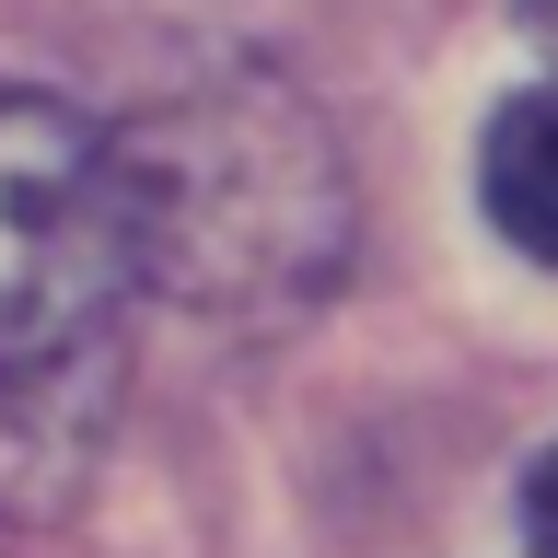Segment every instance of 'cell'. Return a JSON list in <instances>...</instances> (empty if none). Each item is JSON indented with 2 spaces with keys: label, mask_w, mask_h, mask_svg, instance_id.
Masks as SVG:
<instances>
[{
  "label": "cell",
  "mask_w": 558,
  "mask_h": 558,
  "mask_svg": "<svg viewBox=\"0 0 558 558\" xmlns=\"http://www.w3.org/2000/svg\"><path fill=\"white\" fill-rule=\"evenodd\" d=\"M523 24H535V47L558 59V0H523Z\"/></svg>",
  "instance_id": "obj_5"
},
{
  "label": "cell",
  "mask_w": 558,
  "mask_h": 558,
  "mask_svg": "<svg viewBox=\"0 0 558 558\" xmlns=\"http://www.w3.org/2000/svg\"><path fill=\"white\" fill-rule=\"evenodd\" d=\"M477 198H488V221H500L512 256L558 268V82H535V94H512L500 117H488Z\"/></svg>",
  "instance_id": "obj_3"
},
{
  "label": "cell",
  "mask_w": 558,
  "mask_h": 558,
  "mask_svg": "<svg viewBox=\"0 0 558 558\" xmlns=\"http://www.w3.org/2000/svg\"><path fill=\"white\" fill-rule=\"evenodd\" d=\"M523 535L535 558H558V453H535V477H523Z\"/></svg>",
  "instance_id": "obj_4"
},
{
  "label": "cell",
  "mask_w": 558,
  "mask_h": 558,
  "mask_svg": "<svg viewBox=\"0 0 558 558\" xmlns=\"http://www.w3.org/2000/svg\"><path fill=\"white\" fill-rule=\"evenodd\" d=\"M129 291H151V268L117 129L0 82V430H35L70 408V384H105Z\"/></svg>",
  "instance_id": "obj_2"
},
{
  "label": "cell",
  "mask_w": 558,
  "mask_h": 558,
  "mask_svg": "<svg viewBox=\"0 0 558 558\" xmlns=\"http://www.w3.org/2000/svg\"><path fill=\"white\" fill-rule=\"evenodd\" d=\"M151 291L198 314H291L349 256V174L268 70L186 82L117 129Z\"/></svg>",
  "instance_id": "obj_1"
}]
</instances>
